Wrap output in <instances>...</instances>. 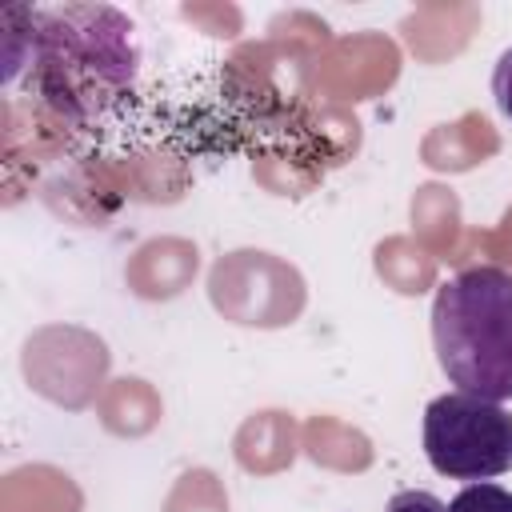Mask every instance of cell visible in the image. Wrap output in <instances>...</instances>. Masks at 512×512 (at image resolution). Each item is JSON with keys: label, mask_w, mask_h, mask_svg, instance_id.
I'll list each match as a JSON object with an SVG mask.
<instances>
[{"label": "cell", "mask_w": 512, "mask_h": 512, "mask_svg": "<svg viewBox=\"0 0 512 512\" xmlns=\"http://www.w3.org/2000/svg\"><path fill=\"white\" fill-rule=\"evenodd\" d=\"M492 96H496V108L512 120V48L500 52V60L492 68Z\"/></svg>", "instance_id": "6"}, {"label": "cell", "mask_w": 512, "mask_h": 512, "mask_svg": "<svg viewBox=\"0 0 512 512\" xmlns=\"http://www.w3.org/2000/svg\"><path fill=\"white\" fill-rule=\"evenodd\" d=\"M424 456L448 480L512 472V412L472 392H444L424 408Z\"/></svg>", "instance_id": "3"}, {"label": "cell", "mask_w": 512, "mask_h": 512, "mask_svg": "<svg viewBox=\"0 0 512 512\" xmlns=\"http://www.w3.org/2000/svg\"><path fill=\"white\" fill-rule=\"evenodd\" d=\"M36 72L44 96L68 116H92L132 88L136 48L132 24L112 8L32 12Z\"/></svg>", "instance_id": "2"}, {"label": "cell", "mask_w": 512, "mask_h": 512, "mask_svg": "<svg viewBox=\"0 0 512 512\" xmlns=\"http://www.w3.org/2000/svg\"><path fill=\"white\" fill-rule=\"evenodd\" d=\"M384 512H448V504L428 488H404V492H396L388 500Z\"/></svg>", "instance_id": "5"}, {"label": "cell", "mask_w": 512, "mask_h": 512, "mask_svg": "<svg viewBox=\"0 0 512 512\" xmlns=\"http://www.w3.org/2000/svg\"><path fill=\"white\" fill-rule=\"evenodd\" d=\"M448 512H512V488L492 484V480L464 484V488L448 500Z\"/></svg>", "instance_id": "4"}, {"label": "cell", "mask_w": 512, "mask_h": 512, "mask_svg": "<svg viewBox=\"0 0 512 512\" xmlns=\"http://www.w3.org/2000/svg\"><path fill=\"white\" fill-rule=\"evenodd\" d=\"M432 344L460 392L512 400V272L476 264L444 280L432 300Z\"/></svg>", "instance_id": "1"}]
</instances>
